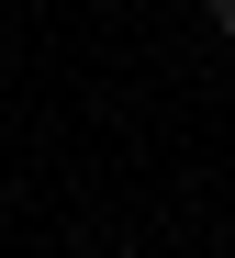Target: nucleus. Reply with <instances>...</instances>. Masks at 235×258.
Masks as SVG:
<instances>
[{
    "mask_svg": "<svg viewBox=\"0 0 235 258\" xmlns=\"http://www.w3.org/2000/svg\"><path fill=\"white\" fill-rule=\"evenodd\" d=\"M213 34H235V0H213Z\"/></svg>",
    "mask_w": 235,
    "mask_h": 258,
    "instance_id": "1",
    "label": "nucleus"
}]
</instances>
